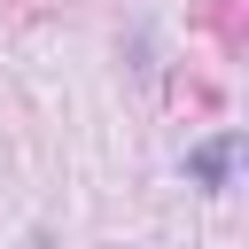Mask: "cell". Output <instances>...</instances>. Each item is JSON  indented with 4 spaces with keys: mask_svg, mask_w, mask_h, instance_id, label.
<instances>
[{
    "mask_svg": "<svg viewBox=\"0 0 249 249\" xmlns=\"http://www.w3.org/2000/svg\"><path fill=\"white\" fill-rule=\"evenodd\" d=\"M195 171H202V179H226V140H218V148H202V156H195Z\"/></svg>",
    "mask_w": 249,
    "mask_h": 249,
    "instance_id": "obj_1",
    "label": "cell"
}]
</instances>
